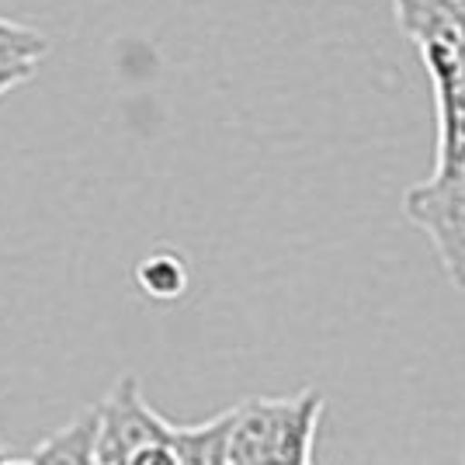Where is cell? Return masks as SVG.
I'll use <instances>...</instances> for the list:
<instances>
[{"instance_id":"1","label":"cell","mask_w":465,"mask_h":465,"mask_svg":"<svg viewBox=\"0 0 465 465\" xmlns=\"http://www.w3.org/2000/svg\"><path fill=\"white\" fill-rule=\"evenodd\" d=\"M323 392L302 389L295 396H253L236 403L230 465H312Z\"/></svg>"},{"instance_id":"2","label":"cell","mask_w":465,"mask_h":465,"mask_svg":"<svg viewBox=\"0 0 465 465\" xmlns=\"http://www.w3.org/2000/svg\"><path fill=\"white\" fill-rule=\"evenodd\" d=\"M403 213L427 232L448 282L465 292V177H427L403 194Z\"/></svg>"},{"instance_id":"3","label":"cell","mask_w":465,"mask_h":465,"mask_svg":"<svg viewBox=\"0 0 465 465\" xmlns=\"http://www.w3.org/2000/svg\"><path fill=\"white\" fill-rule=\"evenodd\" d=\"M153 441H167V420L143 400L136 375H122L97 403V459L104 465H118L125 455Z\"/></svg>"},{"instance_id":"4","label":"cell","mask_w":465,"mask_h":465,"mask_svg":"<svg viewBox=\"0 0 465 465\" xmlns=\"http://www.w3.org/2000/svg\"><path fill=\"white\" fill-rule=\"evenodd\" d=\"M236 407L215 413L202 424H171L167 445L177 455V465H230V438Z\"/></svg>"},{"instance_id":"5","label":"cell","mask_w":465,"mask_h":465,"mask_svg":"<svg viewBox=\"0 0 465 465\" xmlns=\"http://www.w3.org/2000/svg\"><path fill=\"white\" fill-rule=\"evenodd\" d=\"M97 407L77 413L66 427L49 434L45 441L32 448V465H104L97 459Z\"/></svg>"},{"instance_id":"6","label":"cell","mask_w":465,"mask_h":465,"mask_svg":"<svg viewBox=\"0 0 465 465\" xmlns=\"http://www.w3.org/2000/svg\"><path fill=\"white\" fill-rule=\"evenodd\" d=\"M188 264L174 251H153L139 261L136 285L143 295H150L156 302H174L188 292Z\"/></svg>"},{"instance_id":"7","label":"cell","mask_w":465,"mask_h":465,"mask_svg":"<svg viewBox=\"0 0 465 465\" xmlns=\"http://www.w3.org/2000/svg\"><path fill=\"white\" fill-rule=\"evenodd\" d=\"M438 163L430 177H465V104L438 101Z\"/></svg>"},{"instance_id":"8","label":"cell","mask_w":465,"mask_h":465,"mask_svg":"<svg viewBox=\"0 0 465 465\" xmlns=\"http://www.w3.org/2000/svg\"><path fill=\"white\" fill-rule=\"evenodd\" d=\"M118 465H177V455L171 451L167 441H153V445L136 448L133 455H125Z\"/></svg>"},{"instance_id":"9","label":"cell","mask_w":465,"mask_h":465,"mask_svg":"<svg viewBox=\"0 0 465 465\" xmlns=\"http://www.w3.org/2000/svg\"><path fill=\"white\" fill-rule=\"evenodd\" d=\"M0 465H32V462H28V455H25V459H21V455H7Z\"/></svg>"},{"instance_id":"10","label":"cell","mask_w":465,"mask_h":465,"mask_svg":"<svg viewBox=\"0 0 465 465\" xmlns=\"http://www.w3.org/2000/svg\"><path fill=\"white\" fill-rule=\"evenodd\" d=\"M7 455H11V451H7V445H4V441H0V462H4V459H7Z\"/></svg>"}]
</instances>
